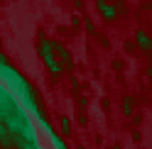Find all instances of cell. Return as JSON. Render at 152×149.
<instances>
[{
	"mask_svg": "<svg viewBox=\"0 0 152 149\" xmlns=\"http://www.w3.org/2000/svg\"><path fill=\"white\" fill-rule=\"evenodd\" d=\"M98 7H101V12H103V17H106V20H113V17H115V10H113L106 0H98Z\"/></svg>",
	"mask_w": 152,
	"mask_h": 149,
	"instance_id": "6da1fadb",
	"label": "cell"
},
{
	"mask_svg": "<svg viewBox=\"0 0 152 149\" xmlns=\"http://www.w3.org/2000/svg\"><path fill=\"white\" fill-rule=\"evenodd\" d=\"M137 42H140L142 49H152V39H150L145 32H137Z\"/></svg>",
	"mask_w": 152,
	"mask_h": 149,
	"instance_id": "7a4b0ae2",
	"label": "cell"
},
{
	"mask_svg": "<svg viewBox=\"0 0 152 149\" xmlns=\"http://www.w3.org/2000/svg\"><path fill=\"white\" fill-rule=\"evenodd\" d=\"M123 110H125V113H132V98L125 100V108H123Z\"/></svg>",
	"mask_w": 152,
	"mask_h": 149,
	"instance_id": "3957f363",
	"label": "cell"
},
{
	"mask_svg": "<svg viewBox=\"0 0 152 149\" xmlns=\"http://www.w3.org/2000/svg\"><path fill=\"white\" fill-rule=\"evenodd\" d=\"M113 149H115V147H113Z\"/></svg>",
	"mask_w": 152,
	"mask_h": 149,
	"instance_id": "277c9868",
	"label": "cell"
}]
</instances>
